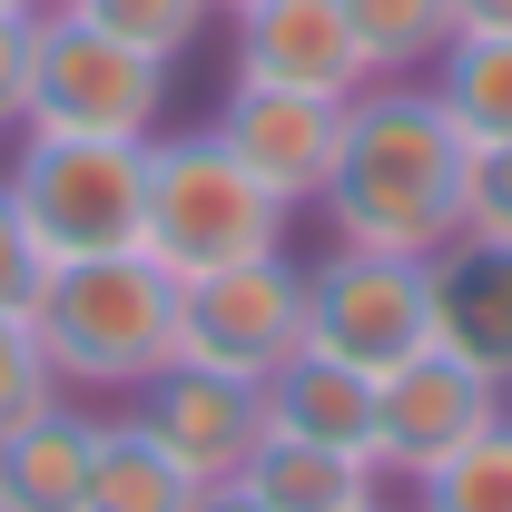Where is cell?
<instances>
[{"label": "cell", "mask_w": 512, "mask_h": 512, "mask_svg": "<svg viewBox=\"0 0 512 512\" xmlns=\"http://www.w3.org/2000/svg\"><path fill=\"white\" fill-rule=\"evenodd\" d=\"M217 138L227 158L247 168L266 197L286 207H316L325 197V168H335V128H345V99H306V89H266V79H227L217 99Z\"/></svg>", "instance_id": "9c48e42d"}, {"label": "cell", "mask_w": 512, "mask_h": 512, "mask_svg": "<svg viewBox=\"0 0 512 512\" xmlns=\"http://www.w3.org/2000/svg\"><path fill=\"white\" fill-rule=\"evenodd\" d=\"M89 463H99V414L40 404L30 424L0 434V512H79L89 503Z\"/></svg>", "instance_id": "4fadbf2b"}, {"label": "cell", "mask_w": 512, "mask_h": 512, "mask_svg": "<svg viewBox=\"0 0 512 512\" xmlns=\"http://www.w3.org/2000/svg\"><path fill=\"white\" fill-rule=\"evenodd\" d=\"M188 503H197V483L178 473V453L138 414H99V463H89V503L79 512H188Z\"/></svg>", "instance_id": "2e32d148"}, {"label": "cell", "mask_w": 512, "mask_h": 512, "mask_svg": "<svg viewBox=\"0 0 512 512\" xmlns=\"http://www.w3.org/2000/svg\"><path fill=\"white\" fill-rule=\"evenodd\" d=\"M434 345H453L463 365H483L512 394V247L453 237L434 256Z\"/></svg>", "instance_id": "7c38bea8"}, {"label": "cell", "mask_w": 512, "mask_h": 512, "mask_svg": "<svg viewBox=\"0 0 512 512\" xmlns=\"http://www.w3.org/2000/svg\"><path fill=\"white\" fill-rule=\"evenodd\" d=\"M217 10H247V0H217Z\"/></svg>", "instance_id": "83f0119b"}, {"label": "cell", "mask_w": 512, "mask_h": 512, "mask_svg": "<svg viewBox=\"0 0 512 512\" xmlns=\"http://www.w3.org/2000/svg\"><path fill=\"white\" fill-rule=\"evenodd\" d=\"M227 20H237V79L306 89V99H355L375 79L345 30V0H247Z\"/></svg>", "instance_id": "8fae6325"}, {"label": "cell", "mask_w": 512, "mask_h": 512, "mask_svg": "<svg viewBox=\"0 0 512 512\" xmlns=\"http://www.w3.org/2000/svg\"><path fill=\"white\" fill-rule=\"evenodd\" d=\"M463 168H473V138L453 128L434 79H365L345 99L316 207L335 227V247L444 256L463 237Z\"/></svg>", "instance_id": "6da1fadb"}, {"label": "cell", "mask_w": 512, "mask_h": 512, "mask_svg": "<svg viewBox=\"0 0 512 512\" xmlns=\"http://www.w3.org/2000/svg\"><path fill=\"white\" fill-rule=\"evenodd\" d=\"M69 384H60V365H50V345H40V325L30 316H0V434L10 424H30L40 404H60Z\"/></svg>", "instance_id": "44dd1931"}, {"label": "cell", "mask_w": 512, "mask_h": 512, "mask_svg": "<svg viewBox=\"0 0 512 512\" xmlns=\"http://www.w3.org/2000/svg\"><path fill=\"white\" fill-rule=\"evenodd\" d=\"M414 512H512V414L493 434H473L463 453H444L414 483Z\"/></svg>", "instance_id": "d6986e66"}, {"label": "cell", "mask_w": 512, "mask_h": 512, "mask_svg": "<svg viewBox=\"0 0 512 512\" xmlns=\"http://www.w3.org/2000/svg\"><path fill=\"white\" fill-rule=\"evenodd\" d=\"M188 512H266V503H256L247 483H197V503H188Z\"/></svg>", "instance_id": "d4e9b609"}, {"label": "cell", "mask_w": 512, "mask_h": 512, "mask_svg": "<svg viewBox=\"0 0 512 512\" xmlns=\"http://www.w3.org/2000/svg\"><path fill=\"white\" fill-rule=\"evenodd\" d=\"M128 414L178 453L188 483H237L247 453L266 444V384L207 375V365H158V375L128 394Z\"/></svg>", "instance_id": "30bf717a"}, {"label": "cell", "mask_w": 512, "mask_h": 512, "mask_svg": "<svg viewBox=\"0 0 512 512\" xmlns=\"http://www.w3.org/2000/svg\"><path fill=\"white\" fill-rule=\"evenodd\" d=\"M247 483L266 512H365L375 503V463L365 453H335V444H296V434H266V444L247 453Z\"/></svg>", "instance_id": "9a60e30c"}, {"label": "cell", "mask_w": 512, "mask_h": 512, "mask_svg": "<svg viewBox=\"0 0 512 512\" xmlns=\"http://www.w3.org/2000/svg\"><path fill=\"white\" fill-rule=\"evenodd\" d=\"M0 10H40V0H0Z\"/></svg>", "instance_id": "4316f807"}, {"label": "cell", "mask_w": 512, "mask_h": 512, "mask_svg": "<svg viewBox=\"0 0 512 512\" xmlns=\"http://www.w3.org/2000/svg\"><path fill=\"white\" fill-rule=\"evenodd\" d=\"M296 345H306V266L286 247L247 256V266H227V276L178 286V365L266 384Z\"/></svg>", "instance_id": "52a82bcc"}, {"label": "cell", "mask_w": 512, "mask_h": 512, "mask_svg": "<svg viewBox=\"0 0 512 512\" xmlns=\"http://www.w3.org/2000/svg\"><path fill=\"white\" fill-rule=\"evenodd\" d=\"M463 237L512 247V138L473 148V168H463Z\"/></svg>", "instance_id": "7402d4cb"}, {"label": "cell", "mask_w": 512, "mask_h": 512, "mask_svg": "<svg viewBox=\"0 0 512 512\" xmlns=\"http://www.w3.org/2000/svg\"><path fill=\"white\" fill-rule=\"evenodd\" d=\"M493 424H503V384L483 375V365H463L453 345H424L394 375H375V473L424 483L444 453H463L473 434H493Z\"/></svg>", "instance_id": "ba28073f"}, {"label": "cell", "mask_w": 512, "mask_h": 512, "mask_svg": "<svg viewBox=\"0 0 512 512\" xmlns=\"http://www.w3.org/2000/svg\"><path fill=\"white\" fill-rule=\"evenodd\" d=\"M345 30L375 79H424L453 50V0H345Z\"/></svg>", "instance_id": "ac0fdd59"}, {"label": "cell", "mask_w": 512, "mask_h": 512, "mask_svg": "<svg viewBox=\"0 0 512 512\" xmlns=\"http://www.w3.org/2000/svg\"><path fill=\"white\" fill-rule=\"evenodd\" d=\"M365 512H384V503H365Z\"/></svg>", "instance_id": "f1b7e54d"}, {"label": "cell", "mask_w": 512, "mask_h": 512, "mask_svg": "<svg viewBox=\"0 0 512 512\" xmlns=\"http://www.w3.org/2000/svg\"><path fill=\"white\" fill-rule=\"evenodd\" d=\"M10 197H20L30 247L50 256V266L138 256V217H148V138H40V128H20Z\"/></svg>", "instance_id": "277c9868"}, {"label": "cell", "mask_w": 512, "mask_h": 512, "mask_svg": "<svg viewBox=\"0 0 512 512\" xmlns=\"http://www.w3.org/2000/svg\"><path fill=\"white\" fill-rule=\"evenodd\" d=\"M30 20L40 10H0V138L30 128Z\"/></svg>", "instance_id": "cb8c5ba5"}, {"label": "cell", "mask_w": 512, "mask_h": 512, "mask_svg": "<svg viewBox=\"0 0 512 512\" xmlns=\"http://www.w3.org/2000/svg\"><path fill=\"white\" fill-rule=\"evenodd\" d=\"M266 434H296V444H335L375 463V375L335 365L316 345H296L276 375H266Z\"/></svg>", "instance_id": "5bb4252c"}, {"label": "cell", "mask_w": 512, "mask_h": 512, "mask_svg": "<svg viewBox=\"0 0 512 512\" xmlns=\"http://www.w3.org/2000/svg\"><path fill=\"white\" fill-rule=\"evenodd\" d=\"M40 286H50V256L30 247V217H20V197L0 178V316H30Z\"/></svg>", "instance_id": "603a6c76"}, {"label": "cell", "mask_w": 512, "mask_h": 512, "mask_svg": "<svg viewBox=\"0 0 512 512\" xmlns=\"http://www.w3.org/2000/svg\"><path fill=\"white\" fill-rule=\"evenodd\" d=\"M40 345L60 384L89 394H138L158 365H178V276L148 256H89V266H50L40 286Z\"/></svg>", "instance_id": "3957f363"}, {"label": "cell", "mask_w": 512, "mask_h": 512, "mask_svg": "<svg viewBox=\"0 0 512 512\" xmlns=\"http://www.w3.org/2000/svg\"><path fill=\"white\" fill-rule=\"evenodd\" d=\"M306 345L355 375H394L404 355H424L434 345V256L325 247L306 266Z\"/></svg>", "instance_id": "8992f818"}, {"label": "cell", "mask_w": 512, "mask_h": 512, "mask_svg": "<svg viewBox=\"0 0 512 512\" xmlns=\"http://www.w3.org/2000/svg\"><path fill=\"white\" fill-rule=\"evenodd\" d=\"M286 197H266L227 158L217 128H178V138H148V217H138V256L168 266L178 286L197 276H227L247 256L286 247Z\"/></svg>", "instance_id": "7a4b0ae2"}, {"label": "cell", "mask_w": 512, "mask_h": 512, "mask_svg": "<svg viewBox=\"0 0 512 512\" xmlns=\"http://www.w3.org/2000/svg\"><path fill=\"white\" fill-rule=\"evenodd\" d=\"M79 20H99L109 40H128V50H148V60H188L197 40H207V20H217V0H69Z\"/></svg>", "instance_id": "ffe728a7"}, {"label": "cell", "mask_w": 512, "mask_h": 512, "mask_svg": "<svg viewBox=\"0 0 512 512\" xmlns=\"http://www.w3.org/2000/svg\"><path fill=\"white\" fill-rule=\"evenodd\" d=\"M424 79H434V99L453 109V128L473 148L512 138V30H453V50Z\"/></svg>", "instance_id": "e0dca14e"}, {"label": "cell", "mask_w": 512, "mask_h": 512, "mask_svg": "<svg viewBox=\"0 0 512 512\" xmlns=\"http://www.w3.org/2000/svg\"><path fill=\"white\" fill-rule=\"evenodd\" d=\"M168 119V60L109 40L69 0L30 20V128L40 138H158Z\"/></svg>", "instance_id": "5b68a950"}, {"label": "cell", "mask_w": 512, "mask_h": 512, "mask_svg": "<svg viewBox=\"0 0 512 512\" xmlns=\"http://www.w3.org/2000/svg\"><path fill=\"white\" fill-rule=\"evenodd\" d=\"M453 30H512V0H453Z\"/></svg>", "instance_id": "484cf974"}]
</instances>
